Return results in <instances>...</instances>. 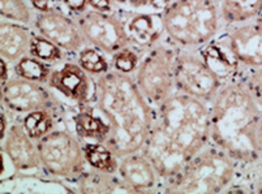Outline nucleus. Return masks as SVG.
I'll use <instances>...</instances> for the list:
<instances>
[{
	"mask_svg": "<svg viewBox=\"0 0 262 194\" xmlns=\"http://www.w3.org/2000/svg\"><path fill=\"white\" fill-rule=\"evenodd\" d=\"M209 142V105L175 91L154 110L153 125L141 151L163 183L175 176Z\"/></svg>",
	"mask_w": 262,
	"mask_h": 194,
	"instance_id": "obj_1",
	"label": "nucleus"
},
{
	"mask_svg": "<svg viewBox=\"0 0 262 194\" xmlns=\"http://www.w3.org/2000/svg\"><path fill=\"white\" fill-rule=\"evenodd\" d=\"M92 105L108 123L104 143L119 159L142 150L153 125L154 108L141 94L133 75L110 69L97 76Z\"/></svg>",
	"mask_w": 262,
	"mask_h": 194,
	"instance_id": "obj_2",
	"label": "nucleus"
},
{
	"mask_svg": "<svg viewBox=\"0 0 262 194\" xmlns=\"http://www.w3.org/2000/svg\"><path fill=\"white\" fill-rule=\"evenodd\" d=\"M210 142L240 164L259 159L257 131L262 110L249 93L242 75L228 80L209 103Z\"/></svg>",
	"mask_w": 262,
	"mask_h": 194,
	"instance_id": "obj_3",
	"label": "nucleus"
},
{
	"mask_svg": "<svg viewBox=\"0 0 262 194\" xmlns=\"http://www.w3.org/2000/svg\"><path fill=\"white\" fill-rule=\"evenodd\" d=\"M240 163L230 154L209 142L171 179L162 183L161 193H226L236 179Z\"/></svg>",
	"mask_w": 262,
	"mask_h": 194,
	"instance_id": "obj_4",
	"label": "nucleus"
},
{
	"mask_svg": "<svg viewBox=\"0 0 262 194\" xmlns=\"http://www.w3.org/2000/svg\"><path fill=\"white\" fill-rule=\"evenodd\" d=\"M162 17L166 38L179 48H201L225 28L218 0H171Z\"/></svg>",
	"mask_w": 262,
	"mask_h": 194,
	"instance_id": "obj_5",
	"label": "nucleus"
},
{
	"mask_svg": "<svg viewBox=\"0 0 262 194\" xmlns=\"http://www.w3.org/2000/svg\"><path fill=\"white\" fill-rule=\"evenodd\" d=\"M178 51L179 47L164 38L142 55L133 75L140 91L154 110L175 93Z\"/></svg>",
	"mask_w": 262,
	"mask_h": 194,
	"instance_id": "obj_6",
	"label": "nucleus"
},
{
	"mask_svg": "<svg viewBox=\"0 0 262 194\" xmlns=\"http://www.w3.org/2000/svg\"><path fill=\"white\" fill-rule=\"evenodd\" d=\"M42 167L51 176L76 180L86 169L84 146L77 136L68 131L55 129L37 141Z\"/></svg>",
	"mask_w": 262,
	"mask_h": 194,
	"instance_id": "obj_7",
	"label": "nucleus"
},
{
	"mask_svg": "<svg viewBox=\"0 0 262 194\" xmlns=\"http://www.w3.org/2000/svg\"><path fill=\"white\" fill-rule=\"evenodd\" d=\"M223 84L199 50L179 48L175 61V91L209 105Z\"/></svg>",
	"mask_w": 262,
	"mask_h": 194,
	"instance_id": "obj_8",
	"label": "nucleus"
},
{
	"mask_svg": "<svg viewBox=\"0 0 262 194\" xmlns=\"http://www.w3.org/2000/svg\"><path fill=\"white\" fill-rule=\"evenodd\" d=\"M85 42L98 48L106 55L113 56L129 46L127 32L120 16L114 12L86 11L76 16Z\"/></svg>",
	"mask_w": 262,
	"mask_h": 194,
	"instance_id": "obj_9",
	"label": "nucleus"
},
{
	"mask_svg": "<svg viewBox=\"0 0 262 194\" xmlns=\"http://www.w3.org/2000/svg\"><path fill=\"white\" fill-rule=\"evenodd\" d=\"M2 102L6 110L24 115L38 110L56 113L60 108V103L42 82L30 81L18 76L9 77L3 84Z\"/></svg>",
	"mask_w": 262,
	"mask_h": 194,
	"instance_id": "obj_10",
	"label": "nucleus"
},
{
	"mask_svg": "<svg viewBox=\"0 0 262 194\" xmlns=\"http://www.w3.org/2000/svg\"><path fill=\"white\" fill-rule=\"evenodd\" d=\"M218 38L243 69L262 67V13L249 22L226 28Z\"/></svg>",
	"mask_w": 262,
	"mask_h": 194,
	"instance_id": "obj_11",
	"label": "nucleus"
},
{
	"mask_svg": "<svg viewBox=\"0 0 262 194\" xmlns=\"http://www.w3.org/2000/svg\"><path fill=\"white\" fill-rule=\"evenodd\" d=\"M46 85L67 99L77 103V106L89 105L95 95V80L80 64L73 61L56 64L50 73Z\"/></svg>",
	"mask_w": 262,
	"mask_h": 194,
	"instance_id": "obj_12",
	"label": "nucleus"
},
{
	"mask_svg": "<svg viewBox=\"0 0 262 194\" xmlns=\"http://www.w3.org/2000/svg\"><path fill=\"white\" fill-rule=\"evenodd\" d=\"M35 28L40 35L58 44L66 53L78 54L86 43L77 21L58 7L39 12L35 17Z\"/></svg>",
	"mask_w": 262,
	"mask_h": 194,
	"instance_id": "obj_13",
	"label": "nucleus"
},
{
	"mask_svg": "<svg viewBox=\"0 0 262 194\" xmlns=\"http://www.w3.org/2000/svg\"><path fill=\"white\" fill-rule=\"evenodd\" d=\"M120 16L127 32L129 46L146 53L166 38L162 12L156 11H123L115 9Z\"/></svg>",
	"mask_w": 262,
	"mask_h": 194,
	"instance_id": "obj_14",
	"label": "nucleus"
},
{
	"mask_svg": "<svg viewBox=\"0 0 262 194\" xmlns=\"http://www.w3.org/2000/svg\"><path fill=\"white\" fill-rule=\"evenodd\" d=\"M118 174L130 193H161L162 180L149 158L142 151L119 159Z\"/></svg>",
	"mask_w": 262,
	"mask_h": 194,
	"instance_id": "obj_15",
	"label": "nucleus"
},
{
	"mask_svg": "<svg viewBox=\"0 0 262 194\" xmlns=\"http://www.w3.org/2000/svg\"><path fill=\"white\" fill-rule=\"evenodd\" d=\"M3 153L17 172L34 171L42 167L37 142L26 133L21 124L9 125L3 138Z\"/></svg>",
	"mask_w": 262,
	"mask_h": 194,
	"instance_id": "obj_16",
	"label": "nucleus"
},
{
	"mask_svg": "<svg viewBox=\"0 0 262 194\" xmlns=\"http://www.w3.org/2000/svg\"><path fill=\"white\" fill-rule=\"evenodd\" d=\"M73 131L81 141H106L110 133V125L102 113L92 103L77 106V111L72 115Z\"/></svg>",
	"mask_w": 262,
	"mask_h": 194,
	"instance_id": "obj_17",
	"label": "nucleus"
},
{
	"mask_svg": "<svg viewBox=\"0 0 262 194\" xmlns=\"http://www.w3.org/2000/svg\"><path fill=\"white\" fill-rule=\"evenodd\" d=\"M32 33L23 23L3 21L0 25V53L9 63H16L29 55Z\"/></svg>",
	"mask_w": 262,
	"mask_h": 194,
	"instance_id": "obj_18",
	"label": "nucleus"
},
{
	"mask_svg": "<svg viewBox=\"0 0 262 194\" xmlns=\"http://www.w3.org/2000/svg\"><path fill=\"white\" fill-rule=\"evenodd\" d=\"M77 188L80 193H130L119 174H106L97 169L81 175Z\"/></svg>",
	"mask_w": 262,
	"mask_h": 194,
	"instance_id": "obj_19",
	"label": "nucleus"
},
{
	"mask_svg": "<svg viewBox=\"0 0 262 194\" xmlns=\"http://www.w3.org/2000/svg\"><path fill=\"white\" fill-rule=\"evenodd\" d=\"M218 3L226 28L249 22L262 13V0H218Z\"/></svg>",
	"mask_w": 262,
	"mask_h": 194,
	"instance_id": "obj_20",
	"label": "nucleus"
},
{
	"mask_svg": "<svg viewBox=\"0 0 262 194\" xmlns=\"http://www.w3.org/2000/svg\"><path fill=\"white\" fill-rule=\"evenodd\" d=\"M84 153L88 164L93 169L106 174H118L119 158L106 143L98 141L85 142Z\"/></svg>",
	"mask_w": 262,
	"mask_h": 194,
	"instance_id": "obj_21",
	"label": "nucleus"
},
{
	"mask_svg": "<svg viewBox=\"0 0 262 194\" xmlns=\"http://www.w3.org/2000/svg\"><path fill=\"white\" fill-rule=\"evenodd\" d=\"M226 193L262 194V159L251 164H240L236 179Z\"/></svg>",
	"mask_w": 262,
	"mask_h": 194,
	"instance_id": "obj_22",
	"label": "nucleus"
},
{
	"mask_svg": "<svg viewBox=\"0 0 262 194\" xmlns=\"http://www.w3.org/2000/svg\"><path fill=\"white\" fill-rule=\"evenodd\" d=\"M55 115L56 113L51 112V111H32V112L24 115L21 125L26 133L29 134L34 141H38L55 131V125H56Z\"/></svg>",
	"mask_w": 262,
	"mask_h": 194,
	"instance_id": "obj_23",
	"label": "nucleus"
},
{
	"mask_svg": "<svg viewBox=\"0 0 262 194\" xmlns=\"http://www.w3.org/2000/svg\"><path fill=\"white\" fill-rule=\"evenodd\" d=\"M13 70H15V75L18 76V77L30 80V81L46 84L50 77V73L52 70V65L32 55H26L18 61H16Z\"/></svg>",
	"mask_w": 262,
	"mask_h": 194,
	"instance_id": "obj_24",
	"label": "nucleus"
},
{
	"mask_svg": "<svg viewBox=\"0 0 262 194\" xmlns=\"http://www.w3.org/2000/svg\"><path fill=\"white\" fill-rule=\"evenodd\" d=\"M29 55L47 64H51V65H56L66 58L64 50H61L58 44H55L54 42L40 34H32Z\"/></svg>",
	"mask_w": 262,
	"mask_h": 194,
	"instance_id": "obj_25",
	"label": "nucleus"
},
{
	"mask_svg": "<svg viewBox=\"0 0 262 194\" xmlns=\"http://www.w3.org/2000/svg\"><path fill=\"white\" fill-rule=\"evenodd\" d=\"M77 63L84 68L89 75L101 76L103 73L108 72L111 67V61L106 58V54L99 51L95 47H84L78 53Z\"/></svg>",
	"mask_w": 262,
	"mask_h": 194,
	"instance_id": "obj_26",
	"label": "nucleus"
},
{
	"mask_svg": "<svg viewBox=\"0 0 262 194\" xmlns=\"http://www.w3.org/2000/svg\"><path fill=\"white\" fill-rule=\"evenodd\" d=\"M144 54L145 53H141L130 46L125 47L111 56V67L113 69L119 70L121 73L135 75Z\"/></svg>",
	"mask_w": 262,
	"mask_h": 194,
	"instance_id": "obj_27",
	"label": "nucleus"
},
{
	"mask_svg": "<svg viewBox=\"0 0 262 194\" xmlns=\"http://www.w3.org/2000/svg\"><path fill=\"white\" fill-rule=\"evenodd\" d=\"M2 17L13 22L29 25L32 22V11L25 0H0Z\"/></svg>",
	"mask_w": 262,
	"mask_h": 194,
	"instance_id": "obj_28",
	"label": "nucleus"
},
{
	"mask_svg": "<svg viewBox=\"0 0 262 194\" xmlns=\"http://www.w3.org/2000/svg\"><path fill=\"white\" fill-rule=\"evenodd\" d=\"M115 9L162 12L171 0H111Z\"/></svg>",
	"mask_w": 262,
	"mask_h": 194,
	"instance_id": "obj_29",
	"label": "nucleus"
},
{
	"mask_svg": "<svg viewBox=\"0 0 262 194\" xmlns=\"http://www.w3.org/2000/svg\"><path fill=\"white\" fill-rule=\"evenodd\" d=\"M242 79L244 80L249 93L262 110V67L245 68L242 72Z\"/></svg>",
	"mask_w": 262,
	"mask_h": 194,
	"instance_id": "obj_30",
	"label": "nucleus"
},
{
	"mask_svg": "<svg viewBox=\"0 0 262 194\" xmlns=\"http://www.w3.org/2000/svg\"><path fill=\"white\" fill-rule=\"evenodd\" d=\"M60 2L71 13H73L76 16L86 12L88 7H89V2L88 0H60Z\"/></svg>",
	"mask_w": 262,
	"mask_h": 194,
	"instance_id": "obj_31",
	"label": "nucleus"
},
{
	"mask_svg": "<svg viewBox=\"0 0 262 194\" xmlns=\"http://www.w3.org/2000/svg\"><path fill=\"white\" fill-rule=\"evenodd\" d=\"M89 2V7L95 11L101 12H114L115 7H114L111 0H88Z\"/></svg>",
	"mask_w": 262,
	"mask_h": 194,
	"instance_id": "obj_32",
	"label": "nucleus"
},
{
	"mask_svg": "<svg viewBox=\"0 0 262 194\" xmlns=\"http://www.w3.org/2000/svg\"><path fill=\"white\" fill-rule=\"evenodd\" d=\"M30 4L39 12H47L52 8H56L58 0H29Z\"/></svg>",
	"mask_w": 262,
	"mask_h": 194,
	"instance_id": "obj_33",
	"label": "nucleus"
},
{
	"mask_svg": "<svg viewBox=\"0 0 262 194\" xmlns=\"http://www.w3.org/2000/svg\"><path fill=\"white\" fill-rule=\"evenodd\" d=\"M8 64H9V61L4 60V59L2 60V85L6 84V82L9 80Z\"/></svg>",
	"mask_w": 262,
	"mask_h": 194,
	"instance_id": "obj_34",
	"label": "nucleus"
},
{
	"mask_svg": "<svg viewBox=\"0 0 262 194\" xmlns=\"http://www.w3.org/2000/svg\"><path fill=\"white\" fill-rule=\"evenodd\" d=\"M257 148H258L259 158L262 159V119H261V123H259L258 131H257Z\"/></svg>",
	"mask_w": 262,
	"mask_h": 194,
	"instance_id": "obj_35",
	"label": "nucleus"
}]
</instances>
